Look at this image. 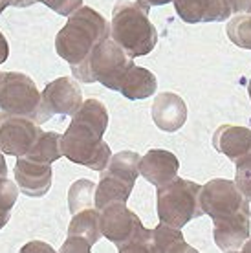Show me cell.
<instances>
[{
	"instance_id": "1",
	"label": "cell",
	"mask_w": 251,
	"mask_h": 253,
	"mask_svg": "<svg viewBox=\"0 0 251 253\" xmlns=\"http://www.w3.org/2000/svg\"><path fill=\"white\" fill-rule=\"evenodd\" d=\"M108 112L99 99H86L72 116V123L63 134L61 147L63 156L77 165H84L92 171L107 169L112 152L103 134L107 132Z\"/></svg>"
},
{
	"instance_id": "2",
	"label": "cell",
	"mask_w": 251,
	"mask_h": 253,
	"mask_svg": "<svg viewBox=\"0 0 251 253\" xmlns=\"http://www.w3.org/2000/svg\"><path fill=\"white\" fill-rule=\"evenodd\" d=\"M110 37L134 57L149 55L158 42V32L149 20V4L143 0H118L112 11Z\"/></svg>"
},
{
	"instance_id": "3",
	"label": "cell",
	"mask_w": 251,
	"mask_h": 253,
	"mask_svg": "<svg viewBox=\"0 0 251 253\" xmlns=\"http://www.w3.org/2000/svg\"><path fill=\"white\" fill-rule=\"evenodd\" d=\"M107 37H110V24L105 17L92 7L81 6L68 15V22L57 33L55 50L70 66H76Z\"/></svg>"
},
{
	"instance_id": "4",
	"label": "cell",
	"mask_w": 251,
	"mask_h": 253,
	"mask_svg": "<svg viewBox=\"0 0 251 253\" xmlns=\"http://www.w3.org/2000/svg\"><path fill=\"white\" fill-rule=\"evenodd\" d=\"M134 66L132 57L114 39L99 41L81 63L72 66V76L83 83H101L110 90L120 88V83L128 68Z\"/></svg>"
},
{
	"instance_id": "5",
	"label": "cell",
	"mask_w": 251,
	"mask_h": 253,
	"mask_svg": "<svg viewBox=\"0 0 251 253\" xmlns=\"http://www.w3.org/2000/svg\"><path fill=\"white\" fill-rule=\"evenodd\" d=\"M99 228L103 237L114 242L121 253L149 252L151 229L145 228L139 216L126 208V202H114L101 209Z\"/></svg>"
},
{
	"instance_id": "6",
	"label": "cell",
	"mask_w": 251,
	"mask_h": 253,
	"mask_svg": "<svg viewBox=\"0 0 251 253\" xmlns=\"http://www.w3.org/2000/svg\"><path fill=\"white\" fill-rule=\"evenodd\" d=\"M156 211L160 222L182 229L187 222L204 215L200 208V185L180 176L160 185L156 193Z\"/></svg>"
},
{
	"instance_id": "7",
	"label": "cell",
	"mask_w": 251,
	"mask_h": 253,
	"mask_svg": "<svg viewBox=\"0 0 251 253\" xmlns=\"http://www.w3.org/2000/svg\"><path fill=\"white\" fill-rule=\"evenodd\" d=\"M0 110L11 116H22L35 121L37 125L46 123L42 112V92L30 76L20 72L2 74L0 83Z\"/></svg>"
},
{
	"instance_id": "8",
	"label": "cell",
	"mask_w": 251,
	"mask_h": 253,
	"mask_svg": "<svg viewBox=\"0 0 251 253\" xmlns=\"http://www.w3.org/2000/svg\"><path fill=\"white\" fill-rule=\"evenodd\" d=\"M200 208L204 215L216 222L239 211H250V200L240 193L235 182L214 178L200 187Z\"/></svg>"
},
{
	"instance_id": "9",
	"label": "cell",
	"mask_w": 251,
	"mask_h": 253,
	"mask_svg": "<svg viewBox=\"0 0 251 253\" xmlns=\"http://www.w3.org/2000/svg\"><path fill=\"white\" fill-rule=\"evenodd\" d=\"M41 134L42 128L35 121L0 110V151L4 154L26 156Z\"/></svg>"
},
{
	"instance_id": "10",
	"label": "cell",
	"mask_w": 251,
	"mask_h": 253,
	"mask_svg": "<svg viewBox=\"0 0 251 253\" xmlns=\"http://www.w3.org/2000/svg\"><path fill=\"white\" fill-rule=\"evenodd\" d=\"M83 105L81 86L72 77H59L42 90V112L46 120L53 114L74 116Z\"/></svg>"
},
{
	"instance_id": "11",
	"label": "cell",
	"mask_w": 251,
	"mask_h": 253,
	"mask_svg": "<svg viewBox=\"0 0 251 253\" xmlns=\"http://www.w3.org/2000/svg\"><path fill=\"white\" fill-rule=\"evenodd\" d=\"M101 237H103V233L99 228V209H81L70 220L68 237L61 248V252L88 253Z\"/></svg>"
},
{
	"instance_id": "12",
	"label": "cell",
	"mask_w": 251,
	"mask_h": 253,
	"mask_svg": "<svg viewBox=\"0 0 251 253\" xmlns=\"http://www.w3.org/2000/svg\"><path fill=\"white\" fill-rule=\"evenodd\" d=\"M13 172L19 189L30 198H41L50 191L53 178L51 164H41L26 156H19Z\"/></svg>"
},
{
	"instance_id": "13",
	"label": "cell",
	"mask_w": 251,
	"mask_h": 253,
	"mask_svg": "<svg viewBox=\"0 0 251 253\" xmlns=\"http://www.w3.org/2000/svg\"><path fill=\"white\" fill-rule=\"evenodd\" d=\"M178 17L189 24L224 22L231 15L227 0H172Z\"/></svg>"
},
{
	"instance_id": "14",
	"label": "cell",
	"mask_w": 251,
	"mask_h": 253,
	"mask_svg": "<svg viewBox=\"0 0 251 253\" xmlns=\"http://www.w3.org/2000/svg\"><path fill=\"white\" fill-rule=\"evenodd\" d=\"M251 211H239L235 215L213 222V239L222 252H237L251 233Z\"/></svg>"
},
{
	"instance_id": "15",
	"label": "cell",
	"mask_w": 251,
	"mask_h": 253,
	"mask_svg": "<svg viewBox=\"0 0 251 253\" xmlns=\"http://www.w3.org/2000/svg\"><path fill=\"white\" fill-rule=\"evenodd\" d=\"M151 114L160 130L176 132L187 121V105L174 92H162L152 101Z\"/></svg>"
},
{
	"instance_id": "16",
	"label": "cell",
	"mask_w": 251,
	"mask_h": 253,
	"mask_svg": "<svg viewBox=\"0 0 251 253\" xmlns=\"http://www.w3.org/2000/svg\"><path fill=\"white\" fill-rule=\"evenodd\" d=\"M178 158L165 149H151L139 160V174L154 187H160L178 176Z\"/></svg>"
},
{
	"instance_id": "17",
	"label": "cell",
	"mask_w": 251,
	"mask_h": 253,
	"mask_svg": "<svg viewBox=\"0 0 251 253\" xmlns=\"http://www.w3.org/2000/svg\"><path fill=\"white\" fill-rule=\"evenodd\" d=\"M213 147L231 162L251 152V128L239 125H220L213 134Z\"/></svg>"
},
{
	"instance_id": "18",
	"label": "cell",
	"mask_w": 251,
	"mask_h": 253,
	"mask_svg": "<svg viewBox=\"0 0 251 253\" xmlns=\"http://www.w3.org/2000/svg\"><path fill=\"white\" fill-rule=\"evenodd\" d=\"M134 184L108 172L107 169L101 171L99 184L95 185V195H94V206L95 209H103L110 206L114 202H126L128 196H130Z\"/></svg>"
},
{
	"instance_id": "19",
	"label": "cell",
	"mask_w": 251,
	"mask_h": 253,
	"mask_svg": "<svg viewBox=\"0 0 251 253\" xmlns=\"http://www.w3.org/2000/svg\"><path fill=\"white\" fill-rule=\"evenodd\" d=\"M156 88L158 79L151 70L134 64L123 76L118 92H121L126 99H147L156 94Z\"/></svg>"
},
{
	"instance_id": "20",
	"label": "cell",
	"mask_w": 251,
	"mask_h": 253,
	"mask_svg": "<svg viewBox=\"0 0 251 253\" xmlns=\"http://www.w3.org/2000/svg\"><path fill=\"white\" fill-rule=\"evenodd\" d=\"M149 252L156 253H183V252H195L185 242L182 229L169 226L165 222H160L156 229H151V241H149Z\"/></svg>"
},
{
	"instance_id": "21",
	"label": "cell",
	"mask_w": 251,
	"mask_h": 253,
	"mask_svg": "<svg viewBox=\"0 0 251 253\" xmlns=\"http://www.w3.org/2000/svg\"><path fill=\"white\" fill-rule=\"evenodd\" d=\"M63 136L57 132H44L37 138L33 143L30 152L26 154V158L41 162V164H53L63 156V147H61Z\"/></svg>"
},
{
	"instance_id": "22",
	"label": "cell",
	"mask_w": 251,
	"mask_h": 253,
	"mask_svg": "<svg viewBox=\"0 0 251 253\" xmlns=\"http://www.w3.org/2000/svg\"><path fill=\"white\" fill-rule=\"evenodd\" d=\"M139 156L138 152L134 151H121L118 154H114L110 162L107 165V171L116 174L120 178H125L132 184H136V180L139 176Z\"/></svg>"
},
{
	"instance_id": "23",
	"label": "cell",
	"mask_w": 251,
	"mask_h": 253,
	"mask_svg": "<svg viewBox=\"0 0 251 253\" xmlns=\"http://www.w3.org/2000/svg\"><path fill=\"white\" fill-rule=\"evenodd\" d=\"M94 195H95V184L88 178H81L72 184L68 189V208L70 213L76 215L77 211L88 208H95L94 206Z\"/></svg>"
},
{
	"instance_id": "24",
	"label": "cell",
	"mask_w": 251,
	"mask_h": 253,
	"mask_svg": "<svg viewBox=\"0 0 251 253\" xmlns=\"http://www.w3.org/2000/svg\"><path fill=\"white\" fill-rule=\"evenodd\" d=\"M227 37L233 44L251 50V15L240 13L227 22Z\"/></svg>"
},
{
	"instance_id": "25",
	"label": "cell",
	"mask_w": 251,
	"mask_h": 253,
	"mask_svg": "<svg viewBox=\"0 0 251 253\" xmlns=\"http://www.w3.org/2000/svg\"><path fill=\"white\" fill-rule=\"evenodd\" d=\"M19 198V187L17 184L9 182L6 176H0V229L6 228L11 216V209Z\"/></svg>"
},
{
	"instance_id": "26",
	"label": "cell",
	"mask_w": 251,
	"mask_h": 253,
	"mask_svg": "<svg viewBox=\"0 0 251 253\" xmlns=\"http://www.w3.org/2000/svg\"><path fill=\"white\" fill-rule=\"evenodd\" d=\"M237 171H235V185L239 191L251 202V152L246 154L244 158L235 162Z\"/></svg>"
},
{
	"instance_id": "27",
	"label": "cell",
	"mask_w": 251,
	"mask_h": 253,
	"mask_svg": "<svg viewBox=\"0 0 251 253\" xmlns=\"http://www.w3.org/2000/svg\"><path fill=\"white\" fill-rule=\"evenodd\" d=\"M35 2H41L46 7H50L51 11L64 15V17L72 15L76 9L83 6V0H35Z\"/></svg>"
},
{
	"instance_id": "28",
	"label": "cell",
	"mask_w": 251,
	"mask_h": 253,
	"mask_svg": "<svg viewBox=\"0 0 251 253\" xmlns=\"http://www.w3.org/2000/svg\"><path fill=\"white\" fill-rule=\"evenodd\" d=\"M231 13H251V0H227Z\"/></svg>"
},
{
	"instance_id": "29",
	"label": "cell",
	"mask_w": 251,
	"mask_h": 253,
	"mask_svg": "<svg viewBox=\"0 0 251 253\" xmlns=\"http://www.w3.org/2000/svg\"><path fill=\"white\" fill-rule=\"evenodd\" d=\"M7 57H9V44H7L6 37L2 35V32H0V64L6 63Z\"/></svg>"
},
{
	"instance_id": "30",
	"label": "cell",
	"mask_w": 251,
	"mask_h": 253,
	"mask_svg": "<svg viewBox=\"0 0 251 253\" xmlns=\"http://www.w3.org/2000/svg\"><path fill=\"white\" fill-rule=\"evenodd\" d=\"M35 0H9V6L13 7H30Z\"/></svg>"
},
{
	"instance_id": "31",
	"label": "cell",
	"mask_w": 251,
	"mask_h": 253,
	"mask_svg": "<svg viewBox=\"0 0 251 253\" xmlns=\"http://www.w3.org/2000/svg\"><path fill=\"white\" fill-rule=\"evenodd\" d=\"M7 174V165L6 160H4V152L0 151V176H6Z\"/></svg>"
},
{
	"instance_id": "32",
	"label": "cell",
	"mask_w": 251,
	"mask_h": 253,
	"mask_svg": "<svg viewBox=\"0 0 251 253\" xmlns=\"http://www.w3.org/2000/svg\"><path fill=\"white\" fill-rule=\"evenodd\" d=\"M149 6H164V4H169L170 0H143Z\"/></svg>"
},
{
	"instance_id": "33",
	"label": "cell",
	"mask_w": 251,
	"mask_h": 253,
	"mask_svg": "<svg viewBox=\"0 0 251 253\" xmlns=\"http://www.w3.org/2000/svg\"><path fill=\"white\" fill-rule=\"evenodd\" d=\"M7 6H9V0H0V13L4 11Z\"/></svg>"
},
{
	"instance_id": "34",
	"label": "cell",
	"mask_w": 251,
	"mask_h": 253,
	"mask_svg": "<svg viewBox=\"0 0 251 253\" xmlns=\"http://www.w3.org/2000/svg\"><path fill=\"white\" fill-rule=\"evenodd\" d=\"M240 250H242V252H251V241H246V244H242Z\"/></svg>"
},
{
	"instance_id": "35",
	"label": "cell",
	"mask_w": 251,
	"mask_h": 253,
	"mask_svg": "<svg viewBox=\"0 0 251 253\" xmlns=\"http://www.w3.org/2000/svg\"><path fill=\"white\" fill-rule=\"evenodd\" d=\"M248 94H250V99H251V79H250V84H248Z\"/></svg>"
},
{
	"instance_id": "36",
	"label": "cell",
	"mask_w": 251,
	"mask_h": 253,
	"mask_svg": "<svg viewBox=\"0 0 251 253\" xmlns=\"http://www.w3.org/2000/svg\"><path fill=\"white\" fill-rule=\"evenodd\" d=\"M2 74H4V72H0V83H2Z\"/></svg>"
}]
</instances>
